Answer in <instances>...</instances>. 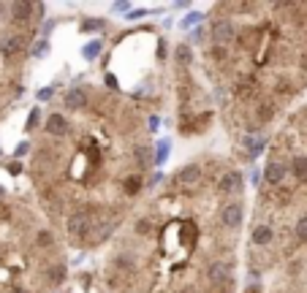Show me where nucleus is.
Listing matches in <instances>:
<instances>
[{
  "instance_id": "15",
  "label": "nucleus",
  "mask_w": 307,
  "mask_h": 293,
  "mask_svg": "<svg viewBox=\"0 0 307 293\" xmlns=\"http://www.w3.org/2000/svg\"><path fill=\"white\" fill-rule=\"evenodd\" d=\"M38 117H41V111H38V109H33V114L28 117V130H36V122H38Z\"/></svg>"
},
{
  "instance_id": "2",
  "label": "nucleus",
  "mask_w": 307,
  "mask_h": 293,
  "mask_svg": "<svg viewBox=\"0 0 307 293\" xmlns=\"http://www.w3.org/2000/svg\"><path fill=\"white\" fill-rule=\"evenodd\" d=\"M242 215H245L242 201H229L218 209V225L226 234H237L239 225H242Z\"/></svg>"
},
{
  "instance_id": "20",
  "label": "nucleus",
  "mask_w": 307,
  "mask_h": 293,
  "mask_svg": "<svg viewBox=\"0 0 307 293\" xmlns=\"http://www.w3.org/2000/svg\"><path fill=\"white\" fill-rule=\"evenodd\" d=\"M9 171L11 174H19V163H9Z\"/></svg>"
},
{
  "instance_id": "13",
  "label": "nucleus",
  "mask_w": 307,
  "mask_h": 293,
  "mask_svg": "<svg viewBox=\"0 0 307 293\" xmlns=\"http://www.w3.org/2000/svg\"><path fill=\"white\" fill-rule=\"evenodd\" d=\"M166 155H169V141H161L158 144V155H155V163H163Z\"/></svg>"
},
{
  "instance_id": "8",
  "label": "nucleus",
  "mask_w": 307,
  "mask_h": 293,
  "mask_svg": "<svg viewBox=\"0 0 307 293\" xmlns=\"http://www.w3.org/2000/svg\"><path fill=\"white\" fill-rule=\"evenodd\" d=\"M131 161L136 163V169H150L152 166V150L144 146V144H136L131 150Z\"/></svg>"
},
{
  "instance_id": "1",
  "label": "nucleus",
  "mask_w": 307,
  "mask_h": 293,
  "mask_svg": "<svg viewBox=\"0 0 307 293\" xmlns=\"http://www.w3.org/2000/svg\"><path fill=\"white\" fill-rule=\"evenodd\" d=\"M204 279L212 285L218 293L220 290H231L234 288V282H231V263L223 261V258H215V261L207 263L204 269Z\"/></svg>"
},
{
  "instance_id": "14",
  "label": "nucleus",
  "mask_w": 307,
  "mask_h": 293,
  "mask_svg": "<svg viewBox=\"0 0 307 293\" xmlns=\"http://www.w3.org/2000/svg\"><path fill=\"white\" fill-rule=\"evenodd\" d=\"M46 49H49V44H46V41H38V44H36V49H33V57L46 55Z\"/></svg>"
},
{
  "instance_id": "7",
  "label": "nucleus",
  "mask_w": 307,
  "mask_h": 293,
  "mask_svg": "<svg viewBox=\"0 0 307 293\" xmlns=\"http://www.w3.org/2000/svg\"><path fill=\"white\" fill-rule=\"evenodd\" d=\"M65 263H46L44 266V285L46 288H57V285H63L65 282Z\"/></svg>"
},
{
  "instance_id": "3",
  "label": "nucleus",
  "mask_w": 307,
  "mask_h": 293,
  "mask_svg": "<svg viewBox=\"0 0 307 293\" xmlns=\"http://www.w3.org/2000/svg\"><path fill=\"white\" fill-rule=\"evenodd\" d=\"M242 185H245L242 171H239V169H226L223 174L215 179V193H218V196H223V198H234V196L242 193Z\"/></svg>"
},
{
  "instance_id": "19",
  "label": "nucleus",
  "mask_w": 307,
  "mask_h": 293,
  "mask_svg": "<svg viewBox=\"0 0 307 293\" xmlns=\"http://www.w3.org/2000/svg\"><path fill=\"white\" fill-rule=\"evenodd\" d=\"M150 130H158V117H150Z\"/></svg>"
},
{
  "instance_id": "12",
  "label": "nucleus",
  "mask_w": 307,
  "mask_h": 293,
  "mask_svg": "<svg viewBox=\"0 0 307 293\" xmlns=\"http://www.w3.org/2000/svg\"><path fill=\"white\" fill-rule=\"evenodd\" d=\"M101 28H104V19H98V17L84 19V22H82V30H101Z\"/></svg>"
},
{
  "instance_id": "10",
  "label": "nucleus",
  "mask_w": 307,
  "mask_h": 293,
  "mask_svg": "<svg viewBox=\"0 0 307 293\" xmlns=\"http://www.w3.org/2000/svg\"><path fill=\"white\" fill-rule=\"evenodd\" d=\"M174 63H179L182 68H188V65L193 63V49L188 44H177L174 46Z\"/></svg>"
},
{
  "instance_id": "21",
  "label": "nucleus",
  "mask_w": 307,
  "mask_h": 293,
  "mask_svg": "<svg viewBox=\"0 0 307 293\" xmlns=\"http://www.w3.org/2000/svg\"><path fill=\"white\" fill-rule=\"evenodd\" d=\"M3 193H6V190H3V188H0V198H3Z\"/></svg>"
},
{
  "instance_id": "9",
  "label": "nucleus",
  "mask_w": 307,
  "mask_h": 293,
  "mask_svg": "<svg viewBox=\"0 0 307 293\" xmlns=\"http://www.w3.org/2000/svg\"><path fill=\"white\" fill-rule=\"evenodd\" d=\"M142 185H144L142 174H139V171H133L131 177L123 179V193H128V196H139V193H142Z\"/></svg>"
},
{
  "instance_id": "18",
  "label": "nucleus",
  "mask_w": 307,
  "mask_h": 293,
  "mask_svg": "<svg viewBox=\"0 0 307 293\" xmlns=\"http://www.w3.org/2000/svg\"><path fill=\"white\" fill-rule=\"evenodd\" d=\"M46 98H52V87H46V90L38 92V101H46Z\"/></svg>"
},
{
  "instance_id": "6",
  "label": "nucleus",
  "mask_w": 307,
  "mask_h": 293,
  "mask_svg": "<svg viewBox=\"0 0 307 293\" xmlns=\"http://www.w3.org/2000/svg\"><path fill=\"white\" fill-rule=\"evenodd\" d=\"M63 106H65L68 111H82V109H87V106H90L87 90H84V87H71V90L63 95Z\"/></svg>"
},
{
  "instance_id": "16",
  "label": "nucleus",
  "mask_w": 307,
  "mask_h": 293,
  "mask_svg": "<svg viewBox=\"0 0 307 293\" xmlns=\"http://www.w3.org/2000/svg\"><path fill=\"white\" fill-rule=\"evenodd\" d=\"M198 19H201V14H188V17L182 19V28H193V25H196Z\"/></svg>"
},
{
  "instance_id": "11",
  "label": "nucleus",
  "mask_w": 307,
  "mask_h": 293,
  "mask_svg": "<svg viewBox=\"0 0 307 293\" xmlns=\"http://www.w3.org/2000/svg\"><path fill=\"white\" fill-rule=\"evenodd\" d=\"M101 41H90L87 46H84V49H82V55H84V60H95L98 55H101Z\"/></svg>"
},
{
  "instance_id": "5",
  "label": "nucleus",
  "mask_w": 307,
  "mask_h": 293,
  "mask_svg": "<svg viewBox=\"0 0 307 293\" xmlns=\"http://www.w3.org/2000/svg\"><path fill=\"white\" fill-rule=\"evenodd\" d=\"M68 130H71V122H68V117H65L63 111H55V114L46 117L44 133L49 138H65V136H68Z\"/></svg>"
},
{
  "instance_id": "4",
  "label": "nucleus",
  "mask_w": 307,
  "mask_h": 293,
  "mask_svg": "<svg viewBox=\"0 0 307 293\" xmlns=\"http://www.w3.org/2000/svg\"><path fill=\"white\" fill-rule=\"evenodd\" d=\"M201 163H188L182 166V169L174 174V179H171V188H196V182L201 179Z\"/></svg>"
},
{
  "instance_id": "17",
  "label": "nucleus",
  "mask_w": 307,
  "mask_h": 293,
  "mask_svg": "<svg viewBox=\"0 0 307 293\" xmlns=\"http://www.w3.org/2000/svg\"><path fill=\"white\" fill-rule=\"evenodd\" d=\"M28 150H30V144L25 141V144H19V146H17V152H14V155H17V158H22V155H25V152H28Z\"/></svg>"
}]
</instances>
